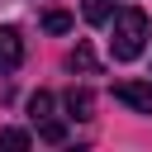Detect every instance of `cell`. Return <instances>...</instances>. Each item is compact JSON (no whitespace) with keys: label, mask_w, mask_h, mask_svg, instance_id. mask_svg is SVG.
<instances>
[{"label":"cell","mask_w":152,"mask_h":152,"mask_svg":"<svg viewBox=\"0 0 152 152\" xmlns=\"http://www.w3.org/2000/svg\"><path fill=\"white\" fill-rule=\"evenodd\" d=\"M66 114H71V119H90V90H76V86H71V90H66Z\"/></svg>","instance_id":"obj_5"},{"label":"cell","mask_w":152,"mask_h":152,"mask_svg":"<svg viewBox=\"0 0 152 152\" xmlns=\"http://www.w3.org/2000/svg\"><path fill=\"white\" fill-rule=\"evenodd\" d=\"M43 28H48V33H66V28H71V14H66V10H48V14H43Z\"/></svg>","instance_id":"obj_9"},{"label":"cell","mask_w":152,"mask_h":152,"mask_svg":"<svg viewBox=\"0 0 152 152\" xmlns=\"http://www.w3.org/2000/svg\"><path fill=\"white\" fill-rule=\"evenodd\" d=\"M142 43H147V14H142L138 5H124V10L114 14V38H109L114 62H133V57L142 52Z\"/></svg>","instance_id":"obj_1"},{"label":"cell","mask_w":152,"mask_h":152,"mask_svg":"<svg viewBox=\"0 0 152 152\" xmlns=\"http://www.w3.org/2000/svg\"><path fill=\"white\" fill-rule=\"evenodd\" d=\"M66 62H71V71H86V76H90V71H95V52H90V43H76V52H71Z\"/></svg>","instance_id":"obj_7"},{"label":"cell","mask_w":152,"mask_h":152,"mask_svg":"<svg viewBox=\"0 0 152 152\" xmlns=\"http://www.w3.org/2000/svg\"><path fill=\"white\" fill-rule=\"evenodd\" d=\"M33 138L24 133V128H0V147H10V152H24Z\"/></svg>","instance_id":"obj_8"},{"label":"cell","mask_w":152,"mask_h":152,"mask_svg":"<svg viewBox=\"0 0 152 152\" xmlns=\"http://www.w3.org/2000/svg\"><path fill=\"white\" fill-rule=\"evenodd\" d=\"M119 10H124V0H86V5H81L86 24H109Z\"/></svg>","instance_id":"obj_4"},{"label":"cell","mask_w":152,"mask_h":152,"mask_svg":"<svg viewBox=\"0 0 152 152\" xmlns=\"http://www.w3.org/2000/svg\"><path fill=\"white\" fill-rule=\"evenodd\" d=\"M114 100H124V104L138 109V114H152V86H147V81H119V86H114Z\"/></svg>","instance_id":"obj_2"},{"label":"cell","mask_w":152,"mask_h":152,"mask_svg":"<svg viewBox=\"0 0 152 152\" xmlns=\"http://www.w3.org/2000/svg\"><path fill=\"white\" fill-rule=\"evenodd\" d=\"M38 138H43V142H66V124L43 119V124H38Z\"/></svg>","instance_id":"obj_10"},{"label":"cell","mask_w":152,"mask_h":152,"mask_svg":"<svg viewBox=\"0 0 152 152\" xmlns=\"http://www.w3.org/2000/svg\"><path fill=\"white\" fill-rule=\"evenodd\" d=\"M24 62V38H19V28H0V71H14Z\"/></svg>","instance_id":"obj_3"},{"label":"cell","mask_w":152,"mask_h":152,"mask_svg":"<svg viewBox=\"0 0 152 152\" xmlns=\"http://www.w3.org/2000/svg\"><path fill=\"white\" fill-rule=\"evenodd\" d=\"M28 119H33V124H43V119H52V95H48V90H38V95H28Z\"/></svg>","instance_id":"obj_6"}]
</instances>
